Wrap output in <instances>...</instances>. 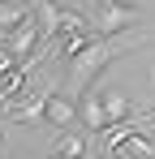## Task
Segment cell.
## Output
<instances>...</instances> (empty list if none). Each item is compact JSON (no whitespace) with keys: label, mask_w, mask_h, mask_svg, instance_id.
I'll return each mask as SVG.
<instances>
[{"label":"cell","mask_w":155,"mask_h":159,"mask_svg":"<svg viewBox=\"0 0 155 159\" xmlns=\"http://www.w3.org/2000/svg\"><path fill=\"white\" fill-rule=\"evenodd\" d=\"M82 120H86V129H91V133L108 129V112H103V90H99V95H86V103H82Z\"/></svg>","instance_id":"cell-8"},{"label":"cell","mask_w":155,"mask_h":159,"mask_svg":"<svg viewBox=\"0 0 155 159\" xmlns=\"http://www.w3.org/2000/svg\"><path fill=\"white\" fill-rule=\"evenodd\" d=\"M52 155H60V159H86V138H82V133H60L56 146H52Z\"/></svg>","instance_id":"cell-9"},{"label":"cell","mask_w":155,"mask_h":159,"mask_svg":"<svg viewBox=\"0 0 155 159\" xmlns=\"http://www.w3.org/2000/svg\"><path fill=\"white\" fill-rule=\"evenodd\" d=\"M4 39H9V34H0V48H4Z\"/></svg>","instance_id":"cell-13"},{"label":"cell","mask_w":155,"mask_h":159,"mask_svg":"<svg viewBox=\"0 0 155 159\" xmlns=\"http://www.w3.org/2000/svg\"><path fill=\"white\" fill-rule=\"evenodd\" d=\"M116 56H121V48H112V39H99L91 52H82V56H78V65H73V95L91 90V82L99 78Z\"/></svg>","instance_id":"cell-2"},{"label":"cell","mask_w":155,"mask_h":159,"mask_svg":"<svg viewBox=\"0 0 155 159\" xmlns=\"http://www.w3.org/2000/svg\"><path fill=\"white\" fill-rule=\"evenodd\" d=\"M0 112H4L9 120H17V125L43 120V95H35V90H22L13 103H0Z\"/></svg>","instance_id":"cell-5"},{"label":"cell","mask_w":155,"mask_h":159,"mask_svg":"<svg viewBox=\"0 0 155 159\" xmlns=\"http://www.w3.org/2000/svg\"><path fill=\"white\" fill-rule=\"evenodd\" d=\"M112 4H121V9H138L142 0H112Z\"/></svg>","instance_id":"cell-11"},{"label":"cell","mask_w":155,"mask_h":159,"mask_svg":"<svg viewBox=\"0 0 155 159\" xmlns=\"http://www.w3.org/2000/svg\"><path fill=\"white\" fill-rule=\"evenodd\" d=\"M103 112H108V125H134V103L121 90H103Z\"/></svg>","instance_id":"cell-7"},{"label":"cell","mask_w":155,"mask_h":159,"mask_svg":"<svg viewBox=\"0 0 155 159\" xmlns=\"http://www.w3.org/2000/svg\"><path fill=\"white\" fill-rule=\"evenodd\" d=\"M99 159H121V155H99Z\"/></svg>","instance_id":"cell-12"},{"label":"cell","mask_w":155,"mask_h":159,"mask_svg":"<svg viewBox=\"0 0 155 159\" xmlns=\"http://www.w3.org/2000/svg\"><path fill=\"white\" fill-rule=\"evenodd\" d=\"M35 13H39V22H43V43H60L65 34H78V30H91V26H95L86 13L65 9V4H56V0H39Z\"/></svg>","instance_id":"cell-1"},{"label":"cell","mask_w":155,"mask_h":159,"mask_svg":"<svg viewBox=\"0 0 155 159\" xmlns=\"http://www.w3.org/2000/svg\"><path fill=\"white\" fill-rule=\"evenodd\" d=\"M134 17H138V9H121V4H112V0H95V30H99L103 39L125 34V30L134 26Z\"/></svg>","instance_id":"cell-3"},{"label":"cell","mask_w":155,"mask_h":159,"mask_svg":"<svg viewBox=\"0 0 155 159\" xmlns=\"http://www.w3.org/2000/svg\"><path fill=\"white\" fill-rule=\"evenodd\" d=\"M43 120H48L52 129H60V133H69V125L78 120V103L69 95H60V86L43 90Z\"/></svg>","instance_id":"cell-4"},{"label":"cell","mask_w":155,"mask_h":159,"mask_svg":"<svg viewBox=\"0 0 155 159\" xmlns=\"http://www.w3.org/2000/svg\"><path fill=\"white\" fill-rule=\"evenodd\" d=\"M48 159H60V155H48Z\"/></svg>","instance_id":"cell-14"},{"label":"cell","mask_w":155,"mask_h":159,"mask_svg":"<svg viewBox=\"0 0 155 159\" xmlns=\"http://www.w3.org/2000/svg\"><path fill=\"white\" fill-rule=\"evenodd\" d=\"M13 69H17L13 52H9V48H0V78H4V73H13Z\"/></svg>","instance_id":"cell-10"},{"label":"cell","mask_w":155,"mask_h":159,"mask_svg":"<svg viewBox=\"0 0 155 159\" xmlns=\"http://www.w3.org/2000/svg\"><path fill=\"white\" fill-rule=\"evenodd\" d=\"M30 13H35L30 0H0V34H13Z\"/></svg>","instance_id":"cell-6"}]
</instances>
